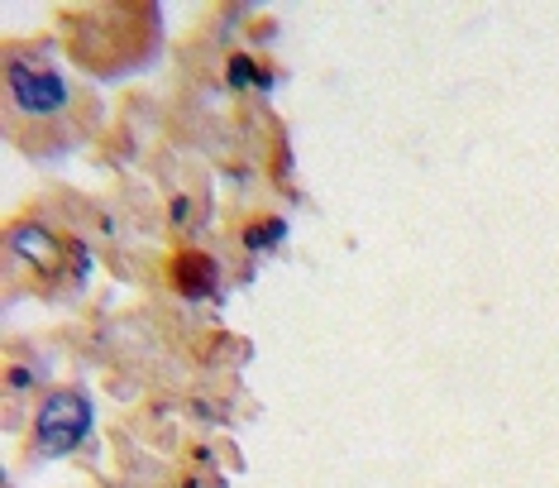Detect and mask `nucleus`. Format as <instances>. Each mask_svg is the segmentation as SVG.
I'll return each mask as SVG.
<instances>
[{
  "label": "nucleus",
  "instance_id": "5",
  "mask_svg": "<svg viewBox=\"0 0 559 488\" xmlns=\"http://www.w3.org/2000/svg\"><path fill=\"white\" fill-rule=\"evenodd\" d=\"M282 235H287V225H282V221L249 225V235H244V244H249V249H268V244H278Z\"/></svg>",
  "mask_w": 559,
  "mask_h": 488
},
{
  "label": "nucleus",
  "instance_id": "6",
  "mask_svg": "<svg viewBox=\"0 0 559 488\" xmlns=\"http://www.w3.org/2000/svg\"><path fill=\"white\" fill-rule=\"evenodd\" d=\"M254 77H258V72H254V63H249V58H230V82H235V87H249Z\"/></svg>",
  "mask_w": 559,
  "mask_h": 488
},
{
  "label": "nucleus",
  "instance_id": "3",
  "mask_svg": "<svg viewBox=\"0 0 559 488\" xmlns=\"http://www.w3.org/2000/svg\"><path fill=\"white\" fill-rule=\"evenodd\" d=\"M15 249H20L24 259L53 264V240H48V230H43V225H24V230H15Z\"/></svg>",
  "mask_w": 559,
  "mask_h": 488
},
{
  "label": "nucleus",
  "instance_id": "1",
  "mask_svg": "<svg viewBox=\"0 0 559 488\" xmlns=\"http://www.w3.org/2000/svg\"><path fill=\"white\" fill-rule=\"evenodd\" d=\"M86 431H91V402H86L82 393H53V398L39 407L34 445H39V455L58 460V455H72V450L86 441Z\"/></svg>",
  "mask_w": 559,
  "mask_h": 488
},
{
  "label": "nucleus",
  "instance_id": "4",
  "mask_svg": "<svg viewBox=\"0 0 559 488\" xmlns=\"http://www.w3.org/2000/svg\"><path fill=\"white\" fill-rule=\"evenodd\" d=\"M182 288L192 292V297L211 292V288H215V278H211V259H182Z\"/></svg>",
  "mask_w": 559,
  "mask_h": 488
},
{
  "label": "nucleus",
  "instance_id": "2",
  "mask_svg": "<svg viewBox=\"0 0 559 488\" xmlns=\"http://www.w3.org/2000/svg\"><path fill=\"white\" fill-rule=\"evenodd\" d=\"M5 82H10V96H15V106H20L24 115H58L67 106V96H72L58 72L29 63V58H10Z\"/></svg>",
  "mask_w": 559,
  "mask_h": 488
}]
</instances>
